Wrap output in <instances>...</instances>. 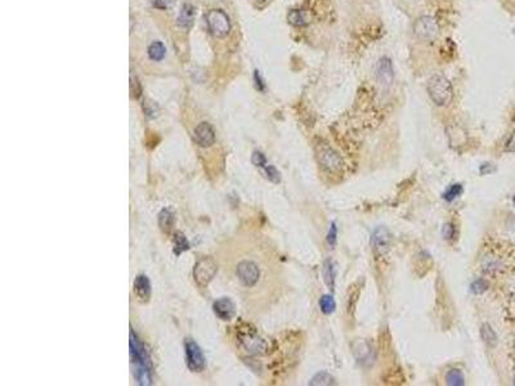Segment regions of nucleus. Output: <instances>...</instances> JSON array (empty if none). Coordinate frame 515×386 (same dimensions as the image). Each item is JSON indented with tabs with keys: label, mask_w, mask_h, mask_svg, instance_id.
I'll return each mask as SVG.
<instances>
[{
	"label": "nucleus",
	"mask_w": 515,
	"mask_h": 386,
	"mask_svg": "<svg viewBox=\"0 0 515 386\" xmlns=\"http://www.w3.org/2000/svg\"><path fill=\"white\" fill-rule=\"evenodd\" d=\"M264 170H266L267 176H268V179H270L271 181H273V183H279L280 179H281L280 178V172L273 165H268V166L264 167Z\"/></svg>",
	"instance_id": "cd10ccee"
},
{
	"label": "nucleus",
	"mask_w": 515,
	"mask_h": 386,
	"mask_svg": "<svg viewBox=\"0 0 515 386\" xmlns=\"http://www.w3.org/2000/svg\"><path fill=\"white\" fill-rule=\"evenodd\" d=\"M254 80H255V85H256L258 89H259V90H264L263 79H262V76H261V74H259V71H255Z\"/></svg>",
	"instance_id": "c9c22d12"
},
{
	"label": "nucleus",
	"mask_w": 515,
	"mask_h": 386,
	"mask_svg": "<svg viewBox=\"0 0 515 386\" xmlns=\"http://www.w3.org/2000/svg\"><path fill=\"white\" fill-rule=\"evenodd\" d=\"M446 381L451 386H462L465 383L464 374L460 369H450L446 374Z\"/></svg>",
	"instance_id": "b1692460"
},
{
	"label": "nucleus",
	"mask_w": 515,
	"mask_h": 386,
	"mask_svg": "<svg viewBox=\"0 0 515 386\" xmlns=\"http://www.w3.org/2000/svg\"><path fill=\"white\" fill-rule=\"evenodd\" d=\"M243 342H245L246 349L251 353H261L262 350L266 349V342L259 337H255V336H247L246 340H243Z\"/></svg>",
	"instance_id": "412c9836"
},
{
	"label": "nucleus",
	"mask_w": 515,
	"mask_h": 386,
	"mask_svg": "<svg viewBox=\"0 0 515 386\" xmlns=\"http://www.w3.org/2000/svg\"><path fill=\"white\" fill-rule=\"evenodd\" d=\"M133 288L134 294L141 301H148V299L151 297V285H150L147 277L143 276V274L137 276Z\"/></svg>",
	"instance_id": "4468645a"
},
{
	"label": "nucleus",
	"mask_w": 515,
	"mask_h": 386,
	"mask_svg": "<svg viewBox=\"0 0 515 386\" xmlns=\"http://www.w3.org/2000/svg\"><path fill=\"white\" fill-rule=\"evenodd\" d=\"M494 170H496V167H494L492 163H483L482 166H480V174H482V175H486V174L493 172Z\"/></svg>",
	"instance_id": "f704fd0d"
},
{
	"label": "nucleus",
	"mask_w": 515,
	"mask_h": 386,
	"mask_svg": "<svg viewBox=\"0 0 515 386\" xmlns=\"http://www.w3.org/2000/svg\"><path fill=\"white\" fill-rule=\"evenodd\" d=\"M428 93L433 102L439 107H444L452 102L453 89L452 84L447 77L441 74H435L428 81Z\"/></svg>",
	"instance_id": "f257e3e1"
},
{
	"label": "nucleus",
	"mask_w": 515,
	"mask_h": 386,
	"mask_svg": "<svg viewBox=\"0 0 515 386\" xmlns=\"http://www.w3.org/2000/svg\"><path fill=\"white\" fill-rule=\"evenodd\" d=\"M505 149H506L507 152H515V130L512 131L511 135H510V138H509V140L506 142Z\"/></svg>",
	"instance_id": "72a5a7b5"
},
{
	"label": "nucleus",
	"mask_w": 515,
	"mask_h": 386,
	"mask_svg": "<svg viewBox=\"0 0 515 386\" xmlns=\"http://www.w3.org/2000/svg\"><path fill=\"white\" fill-rule=\"evenodd\" d=\"M195 20V8L190 4H184L181 9V13L178 16V25L184 29L190 27Z\"/></svg>",
	"instance_id": "f3484780"
},
{
	"label": "nucleus",
	"mask_w": 515,
	"mask_h": 386,
	"mask_svg": "<svg viewBox=\"0 0 515 386\" xmlns=\"http://www.w3.org/2000/svg\"><path fill=\"white\" fill-rule=\"evenodd\" d=\"M159 224H160V228L163 229L165 233L172 231L173 224H174V214L169 209H164L159 214Z\"/></svg>",
	"instance_id": "6ab92c4d"
},
{
	"label": "nucleus",
	"mask_w": 515,
	"mask_h": 386,
	"mask_svg": "<svg viewBox=\"0 0 515 386\" xmlns=\"http://www.w3.org/2000/svg\"><path fill=\"white\" fill-rule=\"evenodd\" d=\"M316 153L317 158H318L320 163L323 166V169H326L327 171L339 172L340 170H343V158H341L340 156H339L338 152L335 151L334 148H331L327 143L320 142L318 144H316Z\"/></svg>",
	"instance_id": "f03ea898"
},
{
	"label": "nucleus",
	"mask_w": 515,
	"mask_h": 386,
	"mask_svg": "<svg viewBox=\"0 0 515 386\" xmlns=\"http://www.w3.org/2000/svg\"><path fill=\"white\" fill-rule=\"evenodd\" d=\"M480 336H482L483 341L486 342L488 346H494L497 342V335L488 323H484L480 327Z\"/></svg>",
	"instance_id": "aec40b11"
},
{
	"label": "nucleus",
	"mask_w": 515,
	"mask_h": 386,
	"mask_svg": "<svg viewBox=\"0 0 515 386\" xmlns=\"http://www.w3.org/2000/svg\"><path fill=\"white\" fill-rule=\"evenodd\" d=\"M462 193V185L461 184H452L450 188H448L446 192L443 193V199L446 201L451 202L455 199H457L459 196H461Z\"/></svg>",
	"instance_id": "bb28decb"
},
{
	"label": "nucleus",
	"mask_w": 515,
	"mask_h": 386,
	"mask_svg": "<svg viewBox=\"0 0 515 386\" xmlns=\"http://www.w3.org/2000/svg\"><path fill=\"white\" fill-rule=\"evenodd\" d=\"M376 79L384 88H389L394 80L393 63L389 57H381L376 63Z\"/></svg>",
	"instance_id": "6e6552de"
},
{
	"label": "nucleus",
	"mask_w": 515,
	"mask_h": 386,
	"mask_svg": "<svg viewBox=\"0 0 515 386\" xmlns=\"http://www.w3.org/2000/svg\"><path fill=\"white\" fill-rule=\"evenodd\" d=\"M216 270H218V267H216L213 259L202 258L201 260L197 262V264L195 265V269H193L195 281L199 286L205 287L214 278Z\"/></svg>",
	"instance_id": "39448f33"
},
{
	"label": "nucleus",
	"mask_w": 515,
	"mask_h": 386,
	"mask_svg": "<svg viewBox=\"0 0 515 386\" xmlns=\"http://www.w3.org/2000/svg\"><path fill=\"white\" fill-rule=\"evenodd\" d=\"M335 276H336V273H335L334 262H332L331 259H326L322 264V277L326 286H327L331 291H334L335 288Z\"/></svg>",
	"instance_id": "dca6fc26"
},
{
	"label": "nucleus",
	"mask_w": 515,
	"mask_h": 386,
	"mask_svg": "<svg viewBox=\"0 0 515 386\" xmlns=\"http://www.w3.org/2000/svg\"><path fill=\"white\" fill-rule=\"evenodd\" d=\"M336 235H338L336 226L331 224V228H330L329 235H327V242H329L330 246H335V244H336Z\"/></svg>",
	"instance_id": "7c9ffc66"
},
{
	"label": "nucleus",
	"mask_w": 515,
	"mask_h": 386,
	"mask_svg": "<svg viewBox=\"0 0 515 386\" xmlns=\"http://www.w3.org/2000/svg\"><path fill=\"white\" fill-rule=\"evenodd\" d=\"M486 290L487 283L486 281H483V279H477V281H474V282L471 283V291H473V294H483Z\"/></svg>",
	"instance_id": "c756f323"
},
{
	"label": "nucleus",
	"mask_w": 515,
	"mask_h": 386,
	"mask_svg": "<svg viewBox=\"0 0 515 386\" xmlns=\"http://www.w3.org/2000/svg\"><path fill=\"white\" fill-rule=\"evenodd\" d=\"M353 354H354L355 359L363 365L372 364L373 358H375L372 346L370 345V342L364 341V340H359V341H355L353 344Z\"/></svg>",
	"instance_id": "9d476101"
},
{
	"label": "nucleus",
	"mask_w": 515,
	"mask_h": 386,
	"mask_svg": "<svg viewBox=\"0 0 515 386\" xmlns=\"http://www.w3.org/2000/svg\"><path fill=\"white\" fill-rule=\"evenodd\" d=\"M190 249V242L186 238V236L182 232H175L174 235V253L177 255L182 254L183 251Z\"/></svg>",
	"instance_id": "5701e85b"
},
{
	"label": "nucleus",
	"mask_w": 515,
	"mask_h": 386,
	"mask_svg": "<svg viewBox=\"0 0 515 386\" xmlns=\"http://www.w3.org/2000/svg\"><path fill=\"white\" fill-rule=\"evenodd\" d=\"M262 2H264V0H262Z\"/></svg>",
	"instance_id": "4c0bfd02"
},
{
	"label": "nucleus",
	"mask_w": 515,
	"mask_h": 386,
	"mask_svg": "<svg viewBox=\"0 0 515 386\" xmlns=\"http://www.w3.org/2000/svg\"><path fill=\"white\" fill-rule=\"evenodd\" d=\"M447 135L450 139V144L452 147L464 146L466 143V133L464 129L460 128L459 125H451L447 128Z\"/></svg>",
	"instance_id": "2eb2a0df"
},
{
	"label": "nucleus",
	"mask_w": 515,
	"mask_h": 386,
	"mask_svg": "<svg viewBox=\"0 0 515 386\" xmlns=\"http://www.w3.org/2000/svg\"><path fill=\"white\" fill-rule=\"evenodd\" d=\"M251 162L258 167H266L267 158H266V156L262 153V152L255 151L251 156Z\"/></svg>",
	"instance_id": "c85d7f7f"
},
{
	"label": "nucleus",
	"mask_w": 515,
	"mask_h": 386,
	"mask_svg": "<svg viewBox=\"0 0 515 386\" xmlns=\"http://www.w3.org/2000/svg\"><path fill=\"white\" fill-rule=\"evenodd\" d=\"M151 2H152V6L156 7V8H160V9L169 8V7L174 3V0H151Z\"/></svg>",
	"instance_id": "2f4dec72"
},
{
	"label": "nucleus",
	"mask_w": 515,
	"mask_h": 386,
	"mask_svg": "<svg viewBox=\"0 0 515 386\" xmlns=\"http://www.w3.org/2000/svg\"><path fill=\"white\" fill-rule=\"evenodd\" d=\"M213 309L216 317H219L223 321H229V319H232L234 313H236L234 304L232 303L229 299H227V297H220V299H218V300L213 304Z\"/></svg>",
	"instance_id": "f8f14e48"
},
{
	"label": "nucleus",
	"mask_w": 515,
	"mask_h": 386,
	"mask_svg": "<svg viewBox=\"0 0 515 386\" xmlns=\"http://www.w3.org/2000/svg\"><path fill=\"white\" fill-rule=\"evenodd\" d=\"M391 241V232L387 228H384V227H379V228H376L375 231H373L372 238H371V244H372V247L376 251H384V249H388L389 247Z\"/></svg>",
	"instance_id": "ddd939ff"
},
{
	"label": "nucleus",
	"mask_w": 515,
	"mask_h": 386,
	"mask_svg": "<svg viewBox=\"0 0 515 386\" xmlns=\"http://www.w3.org/2000/svg\"><path fill=\"white\" fill-rule=\"evenodd\" d=\"M512 202H514V206H515V196L512 197Z\"/></svg>",
	"instance_id": "e433bc0d"
},
{
	"label": "nucleus",
	"mask_w": 515,
	"mask_h": 386,
	"mask_svg": "<svg viewBox=\"0 0 515 386\" xmlns=\"http://www.w3.org/2000/svg\"><path fill=\"white\" fill-rule=\"evenodd\" d=\"M514 380H515V378H514ZM514 382H515V381H514Z\"/></svg>",
	"instance_id": "58836bf2"
},
{
	"label": "nucleus",
	"mask_w": 515,
	"mask_h": 386,
	"mask_svg": "<svg viewBox=\"0 0 515 386\" xmlns=\"http://www.w3.org/2000/svg\"><path fill=\"white\" fill-rule=\"evenodd\" d=\"M334 383V377L327 372H318L311 380V385H332Z\"/></svg>",
	"instance_id": "a878e982"
},
{
	"label": "nucleus",
	"mask_w": 515,
	"mask_h": 386,
	"mask_svg": "<svg viewBox=\"0 0 515 386\" xmlns=\"http://www.w3.org/2000/svg\"><path fill=\"white\" fill-rule=\"evenodd\" d=\"M259 276H261V270L255 263L245 260L237 265V277L246 287H252L258 282Z\"/></svg>",
	"instance_id": "0eeeda50"
},
{
	"label": "nucleus",
	"mask_w": 515,
	"mask_h": 386,
	"mask_svg": "<svg viewBox=\"0 0 515 386\" xmlns=\"http://www.w3.org/2000/svg\"><path fill=\"white\" fill-rule=\"evenodd\" d=\"M195 140L201 147H209L215 142V133L207 122H201L195 129Z\"/></svg>",
	"instance_id": "9b49d317"
},
{
	"label": "nucleus",
	"mask_w": 515,
	"mask_h": 386,
	"mask_svg": "<svg viewBox=\"0 0 515 386\" xmlns=\"http://www.w3.org/2000/svg\"><path fill=\"white\" fill-rule=\"evenodd\" d=\"M206 24L209 30L216 38L225 36L229 33V29H231L228 17H227V15L223 11H219V9H213V11L207 13Z\"/></svg>",
	"instance_id": "20e7f679"
},
{
	"label": "nucleus",
	"mask_w": 515,
	"mask_h": 386,
	"mask_svg": "<svg viewBox=\"0 0 515 386\" xmlns=\"http://www.w3.org/2000/svg\"><path fill=\"white\" fill-rule=\"evenodd\" d=\"M165 47H164L163 43L160 42L152 43V44L150 45V48H148V56H150V58H151L152 61L163 60L164 56H165Z\"/></svg>",
	"instance_id": "4be33fe9"
},
{
	"label": "nucleus",
	"mask_w": 515,
	"mask_h": 386,
	"mask_svg": "<svg viewBox=\"0 0 515 386\" xmlns=\"http://www.w3.org/2000/svg\"><path fill=\"white\" fill-rule=\"evenodd\" d=\"M184 347H186L187 367L193 372L202 371L205 367V358L199 345L192 340H187Z\"/></svg>",
	"instance_id": "423d86ee"
},
{
	"label": "nucleus",
	"mask_w": 515,
	"mask_h": 386,
	"mask_svg": "<svg viewBox=\"0 0 515 386\" xmlns=\"http://www.w3.org/2000/svg\"><path fill=\"white\" fill-rule=\"evenodd\" d=\"M414 33L420 40L432 42L439 35L438 22L432 16H423L415 22Z\"/></svg>",
	"instance_id": "7ed1b4c3"
},
{
	"label": "nucleus",
	"mask_w": 515,
	"mask_h": 386,
	"mask_svg": "<svg viewBox=\"0 0 515 386\" xmlns=\"http://www.w3.org/2000/svg\"><path fill=\"white\" fill-rule=\"evenodd\" d=\"M320 308L325 314H331L336 308L334 297L331 295H323L320 300Z\"/></svg>",
	"instance_id": "393cba45"
},
{
	"label": "nucleus",
	"mask_w": 515,
	"mask_h": 386,
	"mask_svg": "<svg viewBox=\"0 0 515 386\" xmlns=\"http://www.w3.org/2000/svg\"><path fill=\"white\" fill-rule=\"evenodd\" d=\"M287 21H289V24L296 27L307 26V25L309 24L307 13L303 12V11H299V9H293V11H290L289 15H287Z\"/></svg>",
	"instance_id": "a211bd4d"
},
{
	"label": "nucleus",
	"mask_w": 515,
	"mask_h": 386,
	"mask_svg": "<svg viewBox=\"0 0 515 386\" xmlns=\"http://www.w3.org/2000/svg\"><path fill=\"white\" fill-rule=\"evenodd\" d=\"M453 232H455V228H453L451 224H446V226L443 227V229H442V235H443V237L446 238V240H451V238L453 237Z\"/></svg>",
	"instance_id": "473e14b6"
},
{
	"label": "nucleus",
	"mask_w": 515,
	"mask_h": 386,
	"mask_svg": "<svg viewBox=\"0 0 515 386\" xmlns=\"http://www.w3.org/2000/svg\"><path fill=\"white\" fill-rule=\"evenodd\" d=\"M131 354L133 358V362L138 364V368L151 369V362H150V356L146 351L145 346L137 339L133 331L131 332Z\"/></svg>",
	"instance_id": "1a4fd4ad"
}]
</instances>
